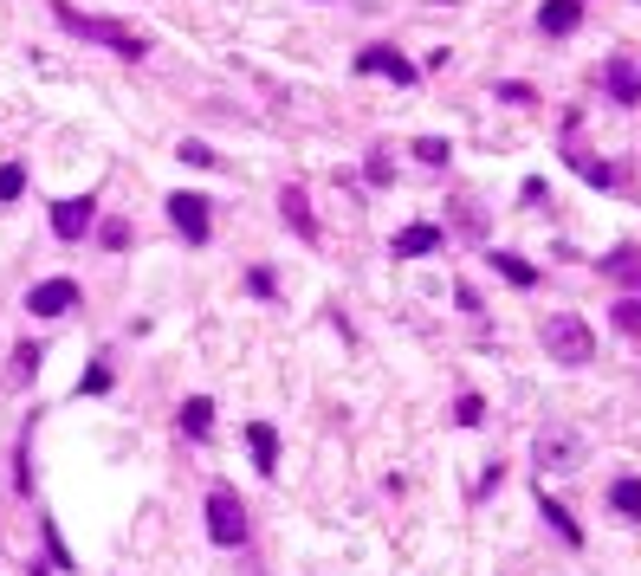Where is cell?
Masks as SVG:
<instances>
[{
    "instance_id": "obj_23",
    "label": "cell",
    "mask_w": 641,
    "mask_h": 576,
    "mask_svg": "<svg viewBox=\"0 0 641 576\" xmlns=\"http://www.w3.org/2000/svg\"><path fill=\"white\" fill-rule=\"evenodd\" d=\"M454 421H460V428H480V421H486V408H480V395H460V408H454Z\"/></svg>"
},
{
    "instance_id": "obj_14",
    "label": "cell",
    "mask_w": 641,
    "mask_h": 576,
    "mask_svg": "<svg viewBox=\"0 0 641 576\" xmlns=\"http://www.w3.org/2000/svg\"><path fill=\"white\" fill-rule=\"evenodd\" d=\"M247 447H253V466H259V473H272V466H279V434H272L266 421H253V428H247Z\"/></svg>"
},
{
    "instance_id": "obj_13",
    "label": "cell",
    "mask_w": 641,
    "mask_h": 576,
    "mask_svg": "<svg viewBox=\"0 0 641 576\" xmlns=\"http://www.w3.org/2000/svg\"><path fill=\"white\" fill-rule=\"evenodd\" d=\"M486 259H493V272H499L506 285H518V292H531V285H538V266H531V259H518V253H499V246H493Z\"/></svg>"
},
{
    "instance_id": "obj_27",
    "label": "cell",
    "mask_w": 641,
    "mask_h": 576,
    "mask_svg": "<svg viewBox=\"0 0 641 576\" xmlns=\"http://www.w3.org/2000/svg\"><path fill=\"white\" fill-rule=\"evenodd\" d=\"M46 557H52V564H59V570H72V564H78V557L65 551V544H59V531H52V525H46Z\"/></svg>"
},
{
    "instance_id": "obj_2",
    "label": "cell",
    "mask_w": 641,
    "mask_h": 576,
    "mask_svg": "<svg viewBox=\"0 0 641 576\" xmlns=\"http://www.w3.org/2000/svg\"><path fill=\"white\" fill-rule=\"evenodd\" d=\"M538 337H544V350H551V363H564V369H583L590 350H596V337H590L583 318H544Z\"/></svg>"
},
{
    "instance_id": "obj_8",
    "label": "cell",
    "mask_w": 641,
    "mask_h": 576,
    "mask_svg": "<svg viewBox=\"0 0 641 576\" xmlns=\"http://www.w3.org/2000/svg\"><path fill=\"white\" fill-rule=\"evenodd\" d=\"M441 240H447L441 227L415 221V227H402V233H395V240H389V253H395V259H428V253H434V246H441Z\"/></svg>"
},
{
    "instance_id": "obj_5",
    "label": "cell",
    "mask_w": 641,
    "mask_h": 576,
    "mask_svg": "<svg viewBox=\"0 0 641 576\" xmlns=\"http://www.w3.org/2000/svg\"><path fill=\"white\" fill-rule=\"evenodd\" d=\"M169 221L188 246H208V195H169Z\"/></svg>"
},
{
    "instance_id": "obj_19",
    "label": "cell",
    "mask_w": 641,
    "mask_h": 576,
    "mask_svg": "<svg viewBox=\"0 0 641 576\" xmlns=\"http://www.w3.org/2000/svg\"><path fill=\"white\" fill-rule=\"evenodd\" d=\"M454 221L467 227L473 240H486V214H480V201H473V195H460V201H454Z\"/></svg>"
},
{
    "instance_id": "obj_11",
    "label": "cell",
    "mask_w": 641,
    "mask_h": 576,
    "mask_svg": "<svg viewBox=\"0 0 641 576\" xmlns=\"http://www.w3.org/2000/svg\"><path fill=\"white\" fill-rule=\"evenodd\" d=\"M279 214H285V227H298V240H318V221H311L305 188H285V195H279Z\"/></svg>"
},
{
    "instance_id": "obj_6",
    "label": "cell",
    "mask_w": 641,
    "mask_h": 576,
    "mask_svg": "<svg viewBox=\"0 0 641 576\" xmlns=\"http://www.w3.org/2000/svg\"><path fill=\"white\" fill-rule=\"evenodd\" d=\"M72 298H78L72 279H39L33 292H26V311H33V318H65V311H72Z\"/></svg>"
},
{
    "instance_id": "obj_18",
    "label": "cell",
    "mask_w": 641,
    "mask_h": 576,
    "mask_svg": "<svg viewBox=\"0 0 641 576\" xmlns=\"http://www.w3.org/2000/svg\"><path fill=\"white\" fill-rule=\"evenodd\" d=\"M609 505H616L622 518H641V479H635V473H622L616 486H609Z\"/></svg>"
},
{
    "instance_id": "obj_7",
    "label": "cell",
    "mask_w": 641,
    "mask_h": 576,
    "mask_svg": "<svg viewBox=\"0 0 641 576\" xmlns=\"http://www.w3.org/2000/svg\"><path fill=\"white\" fill-rule=\"evenodd\" d=\"M91 221H98L91 195H72V201H59V208H52V233H59V240H85Z\"/></svg>"
},
{
    "instance_id": "obj_28",
    "label": "cell",
    "mask_w": 641,
    "mask_h": 576,
    "mask_svg": "<svg viewBox=\"0 0 641 576\" xmlns=\"http://www.w3.org/2000/svg\"><path fill=\"white\" fill-rule=\"evenodd\" d=\"M247 285H253L259 298H272V272H266V266H253V272H247Z\"/></svg>"
},
{
    "instance_id": "obj_22",
    "label": "cell",
    "mask_w": 641,
    "mask_h": 576,
    "mask_svg": "<svg viewBox=\"0 0 641 576\" xmlns=\"http://www.w3.org/2000/svg\"><path fill=\"white\" fill-rule=\"evenodd\" d=\"M20 188H26V169L20 162H0V201H20Z\"/></svg>"
},
{
    "instance_id": "obj_25",
    "label": "cell",
    "mask_w": 641,
    "mask_h": 576,
    "mask_svg": "<svg viewBox=\"0 0 641 576\" xmlns=\"http://www.w3.org/2000/svg\"><path fill=\"white\" fill-rule=\"evenodd\" d=\"M616 324H622V331H641V292H635V298H622V305H616Z\"/></svg>"
},
{
    "instance_id": "obj_24",
    "label": "cell",
    "mask_w": 641,
    "mask_h": 576,
    "mask_svg": "<svg viewBox=\"0 0 641 576\" xmlns=\"http://www.w3.org/2000/svg\"><path fill=\"white\" fill-rule=\"evenodd\" d=\"M98 240L111 246V253H124V246H130V227H124V221H104V227H98Z\"/></svg>"
},
{
    "instance_id": "obj_9",
    "label": "cell",
    "mask_w": 641,
    "mask_h": 576,
    "mask_svg": "<svg viewBox=\"0 0 641 576\" xmlns=\"http://www.w3.org/2000/svg\"><path fill=\"white\" fill-rule=\"evenodd\" d=\"M538 512H544V525H551L557 538L570 544V551H583V525H577V518H570V505H564V499H551V492H538Z\"/></svg>"
},
{
    "instance_id": "obj_1",
    "label": "cell",
    "mask_w": 641,
    "mask_h": 576,
    "mask_svg": "<svg viewBox=\"0 0 641 576\" xmlns=\"http://www.w3.org/2000/svg\"><path fill=\"white\" fill-rule=\"evenodd\" d=\"M52 13H59V26H65V33L91 39V46H111L117 59H143V52H149V33H143V26L104 20V13H78L72 0H52Z\"/></svg>"
},
{
    "instance_id": "obj_4",
    "label": "cell",
    "mask_w": 641,
    "mask_h": 576,
    "mask_svg": "<svg viewBox=\"0 0 641 576\" xmlns=\"http://www.w3.org/2000/svg\"><path fill=\"white\" fill-rule=\"evenodd\" d=\"M357 72H370V78H389V85H402V91L415 85V65H408L402 52L389 46V39H376V46H363V52H357Z\"/></svg>"
},
{
    "instance_id": "obj_12",
    "label": "cell",
    "mask_w": 641,
    "mask_h": 576,
    "mask_svg": "<svg viewBox=\"0 0 641 576\" xmlns=\"http://www.w3.org/2000/svg\"><path fill=\"white\" fill-rule=\"evenodd\" d=\"M538 460H544V466H557V473H564V466H577V460H583L577 434H538Z\"/></svg>"
},
{
    "instance_id": "obj_26",
    "label": "cell",
    "mask_w": 641,
    "mask_h": 576,
    "mask_svg": "<svg viewBox=\"0 0 641 576\" xmlns=\"http://www.w3.org/2000/svg\"><path fill=\"white\" fill-rule=\"evenodd\" d=\"M104 389H111V369H85V382H78V395H104Z\"/></svg>"
},
{
    "instance_id": "obj_29",
    "label": "cell",
    "mask_w": 641,
    "mask_h": 576,
    "mask_svg": "<svg viewBox=\"0 0 641 576\" xmlns=\"http://www.w3.org/2000/svg\"><path fill=\"white\" fill-rule=\"evenodd\" d=\"M499 98H506V104H531V85H518V78H512V85H499Z\"/></svg>"
},
{
    "instance_id": "obj_3",
    "label": "cell",
    "mask_w": 641,
    "mask_h": 576,
    "mask_svg": "<svg viewBox=\"0 0 641 576\" xmlns=\"http://www.w3.org/2000/svg\"><path fill=\"white\" fill-rule=\"evenodd\" d=\"M208 538L221 544V551H234V544H247V512H240V499L227 486L208 492Z\"/></svg>"
},
{
    "instance_id": "obj_10",
    "label": "cell",
    "mask_w": 641,
    "mask_h": 576,
    "mask_svg": "<svg viewBox=\"0 0 641 576\" xmlns=\"http://www.w3.org/2000/svg\"><path fill=\"white\" fill-rule=\"evenodd\" d=\"M538 26H544V33H577V26H583V0H544Z\"/></svg>"
},
{
    "instance_id": "obj_21",
    "label": "cell",
    "mask_w": 641,
    "mask_h": 576,
    "mask_svg": "<svg viewBox=\"0 0 641 576\" xmlns=\"http://www.w3.org/2000/svg\"><path fill=\"white\" fill-rule=\"evenodd\" d=\"M415 156L428 162V169H441V162L454 156V143H441V136H421V143H415Z\"/></svg>"
},
{
    "instance_id": "obj_17",
    "label": "cell",
    "mask_w": 641,
    "mask_h": 576,
    "mask_svg": "<svg viewBox=\"0 0 641 576\" xmlns=\"http://www.w3.org/2000/svg\"><path fill=\"white\" fill-rule=\"evenodd\" d=\"M609 91H616V104H635V98H641V72H635L629 59L609 65Z\"/></svg>"
},
{
    "instance_id": "obj_15",
    "label": "cell",
    "mask_w": 641,
    "mask_h": 576,
    "mask_svg": "<svg viewBox=\"0 0 641 576\" xmlns=\"http://www.w3.org/2000/svg\"><path fill=\"white\" fill-rule=\"evenodd\" d=\"M603 272H609V279H622V285H635V292H641V253H635V246H616V253H603Z\"/></svg>"
},
{
    "instance_id": "obj_20",
    "label": "cell",
    "mask_w": 641,
    "mask_h": 576,
    "mask_svg": "<svg viewBox=\"0 0 641 576\" xmlns=\"http://www.w3.org/2000/svg\"><path fill=\"white\" fill-rule=\"evenodd\" d=\"M39 356H46V344H20V350H13V382H26V376H33V369H39Z\"/></svg>"
},
{
    "instance_id": "obj_16",
    "label": "cell",
    "mask_w": 641,
    "mask_h": 576,
    "mask_svg": "<svg viewBox=\"0 0 641 576\" xmlns=\"http://www.w3.org/2000/svg\"><path fill=\"white\" fill-rule=\"evenodd\" d=\"M182 428L195 434V441L214 434V402H208V395H188V402H182Z\"/></svg>"
}]
</instances>
